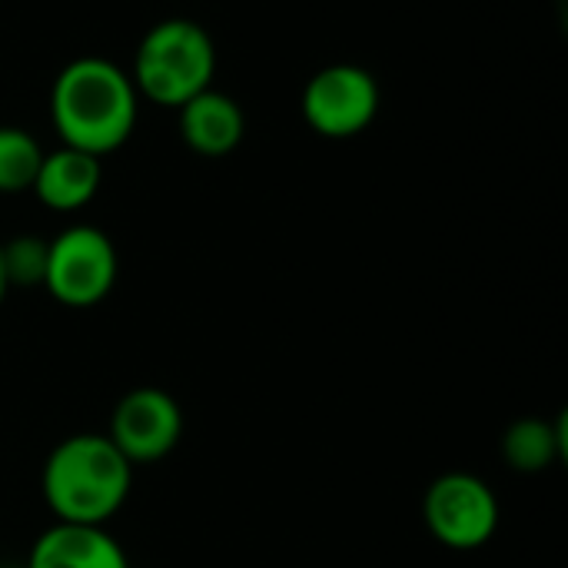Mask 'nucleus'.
<instances>
[{"label": "nucleus", "instance_id": "obj_14", "mask_svg": "<svg viewBox=\"0 0 568 568\" xmlns=\"http://www.w3.org/2000/svg\"><path fill=\"white\" fill-rule=\"evenodd\" d=\"M7 290H10V283H7V273H3V256H0V306H3V300H7Z\"/></svg>", "mask_w": 568, "mask_h": 568}, {"label": "nucleus", "instance_id": "obj_9", "mask_svg": "<svg viewBox=\"0 0 568 568\" xmlns=\"http://www.w3.org/2000/svg\"><path fill=\"white\" fill-rule=\"evenodd\" d=\"M100 180H103V170H100L97 156L60 146L53 153H43L30 190L37 193V200L47 210L73 213V210L87 206L97 196Z\"/></svg>", "mask_w": 568, "mask_h": 568}, {"label": "nucleus", "instance_id": "obj_13", "mask_svg": "<svg viewBox=\"0 0 568 568\" xmlns=\"http://www.w3.org/2000/svg\"><path fill=\"white\" fill-rule=\"evenodd\" d=\"M3 273L10 286H37L43 283L47 270V243L37 236H17L7 246H0Z\"/></svg>", "mask_w": 568, "mask_h": 568}, {"label": "nucleus", "instance_id": "obj_2", "mask_svg": "<svg viewBox=\"0 0 568 568\" xmlns=\"http://www.w3.org/2000/svg\"><path fill=\"white\" fill-rule=\"evenodd\" d=\"M133 466L106 433H77L43 463V499L57 523L106 526L126 503Z\"/></svg>", "mask_w": 568, "mask_h": 568}, {"label": "nucleus", "instance_id": "obj_1", "mask_svg": "<svg viewBox=\"0 0 568 568\" xmlns=\"http://www.w3.org/2000/svg\"><path fill=\"white\" fill-rule=\"evenodd\" d=\"M136 87L130 73L103 57L70 60L50 87V120L63 146L106 156L136 126Z\"/></svg>", "mask_w": 568, "mask_h": 568}, {"label": "nucleus", "instance_id": "obj_5", "mask_svg": "<svg viewBox=\"0 0 568 568\" xmlns=\"http://www.w3.org/2000/svg\"><path fill=\"white\" fill-rule=\"evenodd\" d=\"M423 519L436 542L456 552H473L496 536L499 499L479 476L446 473L429 486L423 499Z\"/></svg>", "mask_w": 568, "mask_h": 568}, {"label": "nucleus", "instance_id": "obj_10", "mask_svg": "<svg viewBox=\"0 0 568 568\" xmlns=\"http://www.w3.org/2000/svg\"><path fill=\"white\" fill-rule=\"evenodd\" d=\"M246 133L243 110L233 97L203 90L180 106V136L200 156H226Z\"/></svg>", "mask_w": 568, "mask_h": 568}, {"label": "nucleus", "instance_id": "obj_8", "mask_svg": "<svg viewBox=\"0 0 568 568\" xmlns=\"http://www.w3.org/2000/svg\"><path fill=\"white\" fill-rule=\"evenodd\" d=\"M23 568H130L120 542L103 526H50Z\"/></svg>", "mask_w": 568, "mask_h": 568}, {"label": "nucleus", "instance_id": "obj_6", "mask_svg": "<svg viewBox=\"0 0 568 568\" xmlns=\"http://www.w3.org/2000/svg\"><path fill=\"white\" fill-rule=\"evenodd\" d=\"M379 113V87L356 63H333L310 77L303 90V120L326 140L359 136Z\"/></svg>", "mask_w": 568, "mask_h": 568}, {"label": "nucleus", "instance_id": "obj_7", "mask_svg": "<svg viewBox=\"0 0 568 568\" xmlns=\"http://www.w3.org/2000/svg\"><path fill=\"white\" fill-rule=\"evenodd\" d=\"M183 436V409L180 403L156 386H140L126 393L113 416L106 439L123 453L130 466H150L166 459Z\"/></svg>", "mask_w": 568, "mask_h": 568}, {"label": "nucleus", "instance_id": "obj_11", "mask_svg": "<svg viewBox=\"0 0 568 568\" xmlns=\"http://www.w3.org/2000/svg\"><path fill=\"white\" fill-rule=\"evenodd\" d=\"M503 456L516 473H542L566 456V419H519L503 436Z\"/></svg>", "mask_w": 568, "mask_h": 568}, {"label": "nucleus", "instance_id": "obj_3", "mask_svg": "<svg viewBox=\"0 0 568 568\" xmlns=\"http://www.w3.org/2000/svg\"><path fill=\"white\" fill-rule=\"evenodd\" d=\"M216 50L210 33L183 17L153 23L133 57V87L156 106L180 110L196 93L210 90Z\"/></svg>", "mask_w": 568, "mask_h": 568}, {"label": "nucleus", "instance_id": "obj_12", "mask_svg": "<svg viewBox=\"0 0 568 568\" xmlns=\"http://www.w3.org/2000/svg\"><path fill=\"white\" fill-rule=\"evenodd\" d=\"M40 160H43V150L27 130L0 126V193L30 190Z\"/></svg>", "mask_w": 568, "mask_h": 568}, {"label": "nucleus", "instance_id": "obj_4", "mask_svg": "<svg viewBox=\"0 0 568 568\" xmlns=\"http://www.w3.org/2000/svg\"><path fill=\"white\" fill-rule=\"evenodd\" d=\"M116 270V250L103 230L67 226L47 243L43 286L57 303L70 310H90L110 296Z\"/></svg>", "mask_w": 568, "mask_h": 568}]
</instances>
